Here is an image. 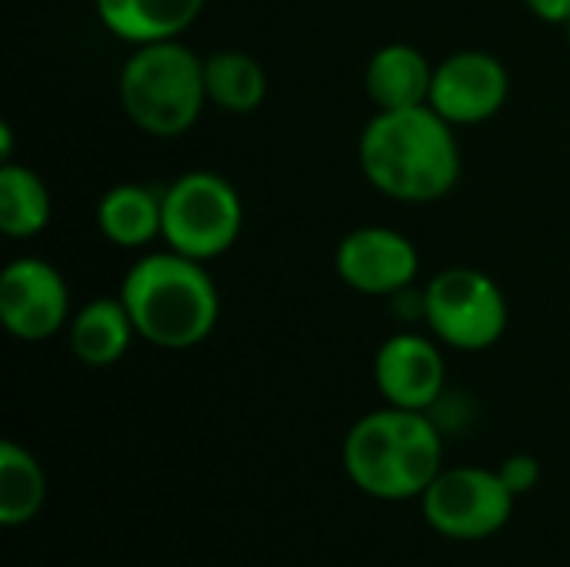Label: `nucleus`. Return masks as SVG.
<instances>
[{
  "label": "nucleus",
  "instance_id": "obj_18",
  "mask_svg": "<svg viewBox=\"0 0 570 567\" xmlns=\"http://www.w3.org/2000/svg\"><path fill=\"white\" fill-rule=\"evenodd\" d=\"M47 501V475L40 461L17 441L0 444V525L20 528L40 515Z\"/></svg>",
  "mask_w": 570,
  "mask_h": 567
},
{
  "label": "nucleus",
  "instance_id": "obj_10",
  "mask_svg": "<svg viewBox=\"0 0 570 567\" xmlns=\"http://www.w3.org/2000/svg\"><path fill=\"white\" fill-rule=\"evenodd\" d=\"M334 271L357 294L397 297L414 284L421 271V254L407 234L371 224L354 227L341 237L334 251Z\"/></svg>",
  "mask_w": 570,
  "mask_h": 567
},
{
  "label": "nucleus",
  "instance_id": "obj_12",
  "mask_svg": "<svg viewBox=\"0 0 570 567\" xmlns=\"http://www.w3.org/2000/svg\"><path fill=\"white\" fill-rule=\"evenodd\" d=\"M434 63L414 43H384L371 53L364 90L377 110H407L431 100Z\"/></svg>",
  "mask_w": 570,
  "mask_h": 567
},
{
  "label": "nucleus",
  "instance_id": "obj_9",
  "mask_svg": "<svg viewBox=\"0 0 570 567\" xmlns=\"http://www.w3.org/2000/svg\"><path fill=\"white\" fill-rule=\"evenodd\" d=\"M511 97L508 67L488 50H458L434 63L431 107L454 127H474L504 110Z\"/></svg>",
  "mask_w": 570,
  "mask_h": 567
},
{
  "label": "nucleus",
  "instance_id": "obj_19",
  "mask_svg": "<svg viewBox=\"0 0 570 567\" xmlns=\"http://www.w3.org/2000/svg\"><path fill=\"white\" fill-rule=\"evenodd\" d=\"M498 475H501V481L511 488V495L521 498V495H528V491L538 488V481H541V461L531 458V454H511V458L498 468Z\"/></svg>",
  "mask_w": 570,
  "mask_h": 567
},
{
  "label": "nucleus",
  "instance_id": "obj_8",
  "mask_svg": "<svg viewBox=\"0 0 570 567\" xmlns=\"http://www.w3.org/2000/svg\"><path fill=\"white\" fill-rule=\"evenodd\" d=\"M0 321L17 341L37 344L70 324L63 274L43 257H17L0 271Z\"/></svg>",
  "mask_w": 570,
  "mask_h": 567
},
{
  "label": "nucleus",
  "instance_id": "obj_13",
  "mask_svg": "<svg viewBox=\"0 0 570 567\" xmlns=\"http://www.w3.org/2000/svg\"><path fill=\"white\" fill-rule=\"evenodd\" d=\"M94 10L107 33L124 43H164L180 40L184 30L204 10V0H94Z\"/></svg>",
  "mask_w": 570,
  "mask_h": 567
},
{
  "label": "nucleus",
  "instance_id": "obj_2",
  "mask_svg": "<svg viewBox=\"0 0 570 567\" xmlns=\"http://www.w3.org/2000/svg\"><path fill=\"white\" fill-rule=\"evenodd\" d=\"M120 301L137 338L160 351H190L204 344L220 321V291L204 261L170 247L130 264L120 284Z\"/></svg>",
  "mask_w": 570,
  "mask_h": 567
},
{
  "label": "nucleus",
  "instance_id": "obj_4",
  "mask_svg": "<svg viewBox=\"0 0 570 567\" xmlns=\"http://www.w3.org/2000/svg\"><path fill=\"white\" fill-rule=\"evenodd\" d=\"M127 120L150 137H180L204 114V57L180 40L134 47L117 80Z\"/></svg>",
  "mask_w": 570,
  "mask_h": 567
},
{
  "label": "nucleus",
  "instance_id": "obj_11",
  "mask_svg": "<svg viewBox=\"0 0 570 567\" xmlns=\"http://www.w3.org/2000/svg\"><path fill=\"white\" fill-rule=\"evenodd\" d=\"M444 354L424 334H394L374 358V384L391 408L431 411L444 394Z\"/></svg>",
  "mask_w": 570,
  "mask_h": 567
},
{
  "label": "nucleus",
  "instance_id": "obj_14",
  "mask_svg": "<svg viewBox=\"0 0 570 567\" xmlns=\"http://www.w3.org/2000/svg\"><path fill=\"white\" fill-rule=\"evenodd\" d=\"M97 231L124 251H140L164 237V187L114 184L97 201Z\"/></svg>",
  "mask_w": 570,
  "mask_h": 567
},
{
  "label": "nucleus",
  "instance_id": "obj_21",
  "mask_svg": "<svg viewBox=\"0 0 570 567\" xmlns=\"http://www.w3.org/2000/svg\"><path fill=\"white\" fill-rule=\"evenodd\" d=\"M568 40H570V23H568Z\"/></svg>",
  "mask_w": 570,
  "mask_h": 567
},
{
  "label": "nucleus",
  "instance_id": "obj_3",
  "mask_svg": "<svg viewBox=\"0 0 570 567\" xmlns=\"http://www.w3.org/2000/svg\"><path fill=\"white\" fill-rule=\"evenodd\" d=\"M344 471L371 498H421L444 471L441 431L428 411H371L344 438Z\"/></svg>",
  "mask_w": 570,
  "mask_h": 567
},
{
  "label": "nucleus",
  "instance_id": "obj_7",
  "mask_svg": "<svg viewBox=\"0 0 570 567\" xmlns=\"http://www.w3.org/2000/svg\"><path fill=\"white\" fill-rule=\"evenodd\" d=\"M424 521L451 541H484L514 515V495L491 468H444L421 495Z\"/></svg>",
  "mask_w": 570,
  "mask_h": 567
},
{
  "label": "nucleus",
  "instance_id": "obj_1",
  "mask_svg": "<svg viewBox=\"0 0 570 567\" xmlns=\"http://www.w3.org/2000/svg\"><path fill=\"white\" fill-rule=\"evenodd\" d=\"M357 160L374 190L401 204H434L461 180V144L431 104L377 110L361 130Z\"/></svg>",
  "mask_w": 570,
  "mask_h": 567
},
{
  "label": "nucleus",
  "instance_id": "obj_5",
  "mask_svg": "<svg viewBox=\"0 0 570 567\" xmlns=\"http://www.w3.org/2000/svg\"><path fill=\"white\" fill-rule=\"evenodd\" d=\"M244 231L237 187L214 170H187L164 187V244L194 261L224 257Z\"/></svg>",
  "mask_w": 570,
  "mask_h": 567
},
{
  "label": "nucleus",
  "instance_id": "obj_15",
  "mask_svg": "<svg viewBox=\"0 0 570 567\" xmlns=\"http://www.w3.org/2000/svg\"><path fill=\"white\" fill-rule=\"evenodd\" d=\"M67 334H70V351L80 364L87 368H110L117 364L134 338H137V328L120 301L117 297H94L87 301L67 324Z\"/></svg>",
  "mask_w": 570,
  "mask_h": 567
},
{
  "label": "nucleus",
  "instance_id": "obj_20",
  "mask_svg": "<svg viewBox=\"0 0 570 567\" xmlns=\"http://www.w3.org/2000/svg\"><path fill=\"white\" fill-rule=\"evenodd\" d=\"M524 3L544 23H554V27H568L570 23V0H524Z\"/></svg>",
  "mask_w": 570,
  "mask_h": 567
},
{
  "label": "nucleus",
  "instance_id": "obj_6",
  "mask_svg": "<svg viewBox=\"0 0 570 567\" xmlns=\"http://www.w3.org/2000/svg\"><path fill=\"white\" fill-rule=\"evenodd\" d=\"M421 314L431 334L454 351L494 348L511 321L501 284L478 267H444L431 277Z\"/></svg>",
  "mask_w": 570,
  "mask_h": 567
},
{
  "label": "nucleus",
  "instance_id": "obj_16",
  "mask_svg": "<svg viewBox=\"0 0 570 567\" xmlns=\"http://www.w3.org/2000/svg\"><path fill=\"white\" fill-rule=\"evenodd\" d=\"M207 100L224 114H254L267 100V70L257 57L244 50H217L204 57Z\"/></svg>",
  "mask_w": 570,
  "mask_h": 567
},
{
  "label": "nucleus",
  "instance_id": "obj_17",
  "mask_svg": "<svg viewBox=\"0 0 570 567\" xmlns=\"http://www.w3.org/2000/svg\"><path fill=\"white\" fill-rule=\"evenodd\" d=\"M53 204L50 190L23 164H3L0 167V231L13 241L37 237L50 224Z\"/></svg>",
  "mask_w": 570,
  "mask_h": 567
}]
</instances>
